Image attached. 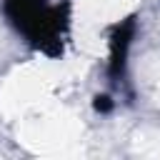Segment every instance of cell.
I'll list each match as a JSON object with an SVG mask.
<instances>
[{"label":"cell","mask_w":160,"mask_h":160,"mask_svg":"<svg viewBox=\"0 0 160 160\" xmlns=\"http://www.w3.org/2000/svg\"><path fill=\"white\" fill-rule=\"evenodd\" d=\"M5 10L30 42L52 52L50 42L60 40V10L48 8L45 0H8Z\"/></svg>","instance_id":"1"}]
</instances>
